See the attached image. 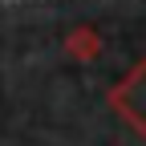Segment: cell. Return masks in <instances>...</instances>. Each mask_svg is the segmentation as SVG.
Wrapping results in <instances>:
<instances>
[{
    "label": "cell",
    "instance_id": "cell-1",
    "mask_svg": "<svg viewBox=\"0 0 146 146\" xmlns=\"http://www.w3.org/2000/svg\"><path fill=\"white\" fill-rule=\"evenodd\" d=\"M110 106H114V114L130 126V130H138L146 138V57L110 89Z\"/></svg>",
    "mask_w": 146,
    "mask_h": 146
},
{
    "label": "cell",
    "instance_id": "cell-2",
    "mask_svg": "<svg viewBox=\"0 0 146 146\" xmlns=\"http://www.w3.org/2000/svg\"><path fill=\"white\" fill-rule=\"evenodd\" d=\"M65 49L73 53V57L89 61V57L98 53V33H94V29H77V33H69V36H65Z\"/></svg>",
    "mask_w": 146,
    "mask_h": 146
}]
</instances>
